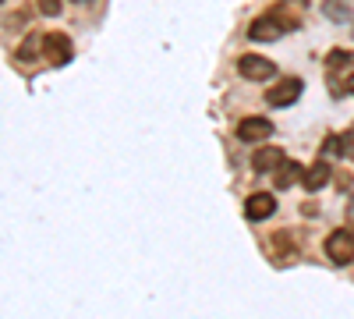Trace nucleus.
Wrapping results in <instances>:
<instances>
[{
    "label": "nucleus",
    "instance_id": "obj_1",
    "mask_svg": "<svg viewBox=\"0 0 354 319\" xmlns=\"http://www.w3.org/2000/svg\"><path fill=\"white\" fill-rule=\"evenodd\" d=\"M298 28V18L287 15V11H270V15H259L252 25H248V39L255 43H273L287 33H294Z\"/></svg>",
    "mask_w": 354,
    "mask_h": 319
},
{
    "label": "nucleus",
    "instance_id": "obj_2",
    "mask_svg": "<svg viewBox=\"0 0 354 319\" xmlns=\"http://www.w3.org/2000/svg\"><path fill=\"white\" fill-rule=\"evenodd\" d=\"M75 57V46H71V36L68 33H43V61L53 64V68H64Z\"/></svg>",
    "mask_w": 354,
    "mask_h": 319
},
{
    "label": "nucleus",
    "instance_id": "obj_3",
    "mask_svg": "<svg viewBox=\"0 0 354 319\" xmlns=\"http://www.w3.org/2000/svg\"><path fill=\"white\" fill-rule=\"evenodd\" d=\"M326 259L333 266L354 263V230H347V227L330 230V235H326Z\"/></svg>",
    "mask_w": 354,
    "mask_h": 319
},
{
    "label": "nucleus",
    "instance_id": "obj_4",
    "mask_svg": "<svg viewBox=\"0 0 354 319\" xmlns=\"http://www.w3.org/2000/svg\"><path fill=\"white\" fill-rule=\"evenodd\" d=\"M238 75L248 78V82H270L277 75V64L266 61V57H259V53H241L238 57Z\"/></svg>",
    "mask_w": 354,
    "mask_h": 319
},
{
    "label": "nucleus",
    "instance_id": "obj_5",
    "mask_svg": "<svg viewBox=\"0 0 354 319\" xmlns=\"http://www.w3.org/2000/svg\"><path fill=\"white\" fill-rule=\"evenodd\" d=\"M305 89V82L301 78H280L270 93H266V100H270V107H290V103H298Z\"/></svg>",
    "mask_w": 354,
    "mask_h": 319
},
{
    "label": "nucleus",
    "instance_id": "obj_6",
    "mask_svg": "<svg viewBox=\"0 0 354 319\" xmlns=\"http://www.w3.org/2000/svg\"><path fill=\"white\" fill-rule=\"evenodd\" d=\"M273 135V121L270 118H241V125H238V138L241 142H248V146H255V142H266Z\"/></svg>",
    "mask_w": 354,
    "mask_h": 319
},
{
    "label": "nucleus",
    "instance_id": "obj_7",
    "mask_svg": "<svg viewBox=\"0 0 354 319\" xmlns=\"http://www.w3.org/2000/svg\"><path fill=\"white\" fill-rule=\"evenodd\" d=\"M277 213V195H270V192H255V195H248V202H245V217L248 220H270Z\"/></svg>",
    "mask_w": 354,
    "mask_h": 319
},
{
    "label": "nucleus",
    "instance_id": "obj_8",
    "mask_svg": "<svg viewBox=\"0 0 354 319\" xmlns=\"http://www.w3.org/2000/svg\"><path fill=\"white\" fill-rule=\"evenodd\" d=\"M330 174H333V170H330V163H326V156H322L319 163H312V167H308V170L301 174V185H305L308 192H319L322 185H326V181H330Z\"/></svg>",
    "mask_w": 354,
    "mask_h": 319
},
{
    "label": "nucleus",
    "instance_id": "obj_9",
    "mask_svg": "<svg viewBox=\"0 0 354 319\" xmlns=\"http://www.w3.org/2000/svg\"><path fill=\"white\" fill-rule=\"evenodd\" d=\"M322 15H326V21H351L354 18V0H322Z\"/></svg>",
    "mask_w": 354,
    "mask_h": 319
},
{
    "label": "nucleus",
    "instance_id": "obj_10",
    "mask_svg": "<svg viewBox=\"0 0 354 319\" xmlns=\"http://www.w3.org/2000/svg\"><path fill=\"white\" fill-rule=\"evenodd\" d=\"M280 160H283L280 146H262V149L252 156V167H255L259 174H273V170L280 167Z\"/></svg>",
    "mask_w": 354,
    "mask_h": 319
},
{
    "label": "nucleus",
    "instance_id": "obj_11",
    "mask_svg": "<svg viewBox=\"0 0 354 319\" xmlns=\"http://www.w3.org/2000/svg\"><path fill=\"white\" fill-rule=\"evenodd\" d=\"M273 174H277V188H290L294 181H301L305 167H301V163H294V160H280V167H277Z\"/></svg>",
    "mask_w": 354,
    "mask_h": 319
},
{
    "label": "nucleus",
    "instance_id": "obj_12",
    "mask_svg": "<svg viewBox=\"0 0 354 319\" xmlns=\"http://www.w3.org/2000/svg\"><path fill=\"white\" fill-rule=\"evenodd\" d=\"M15 57H18L21 64H32L36 57H43V36H39V33H28V39L18 46V53H15Z\"/></svg>",
    "mask_w": 354,
    "mask_h": 319
},
{
    "label": "nucleus",
    "instance_id": "obj_13",
    "mask_svg": "<svg viewBox=\"0 0 354 319\" xmlns=\"http://www.w3.org/2000/svg\"><path fill=\"white\" fill-rule=\"evenodd\" d=\"M351 61H354V57H351L347 50H330V53H326V71L333 75V71H340V68H347Z\"/></svg>",
    "mask_w": 354,
    "mask_h": 319
},
{
    "label": "nucleus",
    "instance_id": "obj_14",
    "mask_svg": "<svg viewBox=\"0 0 354 319\" xmlns=\"http://www.w3.org/2000/svg\"><path fill=\"white\" fill-rule=\"evenodd\" d=\"M322 156H344V146H340V135H326L322 138Z\"/></svg>",
    "mask_w": 354,
    "mask_h": 319
},
{
    "label": "nucleus",
    "instance_id": "obj_15",
    "mask_svg": "<svg viewBox=\"0 0 354 319\" xmlns=\"http://www.w3.org/2000/svg\"><path fill=\"white\" fill-rule=\"evenodd\" d=\"M36 8H39V11L46 15V18H57V15H61V8H64V4H61V0H36Z\"/></svg>",
    "mask_w": 354,
    "mask_h": 319
},
{
    "label": "nucleus",
    "instance_id": "obj_16",
    "mask_svg": "<svg viewBox=\"0 0 354 319\" xmlns=\"http://www.w3.org/2000/svg\"><path fill=\"white\" fill-rule=\"evenodd\" d=\"M340 146H344V156H354V125L340 135Z\"/></svg>",
    "mask_w": 354,
    "mask_h": 319
},
{
    "label": "nucleus",
    "instance_id": "obj_17",
    "mask_svg": "<svg viewBox=\"0 0 354 319\" xmlns=\"http://www.w3.org/2000/svg\"><path fill=\"white\" fill-rule=\"evenodd\" d=\"M283 4H287V8H298V11H301V8H308V0H283Z\"/></svg>",
    "mask_w": 354,
    "mask_h": 319
},
{
    "label": "nucleus",
    "instance_id": "obj_18",
    "mask_svg": "<svg viewBox=\"0 0 354 319\" xmlns=\"http://www.w3.org/2000/svg\"><path fill=\"white\" fill-rule=\"evenodd\" d=\"M344 93H351V96H354V75H351V78L344 82Z\"/></svg>",
    "mask_w": 354,
    "mask_h": 319
},
{
    "label": "nucleus",
    "instance_id": "obj_19",
    "mask_svg": "<svg viewBox=\"0 0 354 319\" xmlns=\"http://www.w3.org/2000/svg\"><path fill=\"white\" fill-rule=\"evenodd\" d=\"M347 217H351V220H354V199H351V206H347Z\"/></svg>",
    "mask_w": 354,
    "mask_h": 319
},
{
    "label": "nucleus",
    "instance_id": "obj_20",
    "mask_svg": "<svg viewBox=\"0 0 354 319\" xmlns=\"http://www.w3.org/2000/svg\"><path fill=\"white\" fill-rule=\"evenodd\" d=\"M75 4H85V0H75Z\"/></svg>",
    "mask_w": 354,
    "mask_h": 319
},
{
    "label": "nucleus",
    "instance_id": "obj_21",
    "mask_svg": "<svg viewBox=\"0 0 354 319\" xmlns=\"http://www.w3.org/2000/svg\"><path fill=\"white\" fill-rule=\"evenodd\" d=\"M0 4H4V0H0Z\"/></svg>",
    "mask_w": 354,
    "mask_h": 319
},
{
    "label": "nucleus",
    "instance_id": "obj_22",
    "mask_svg": "<svg viewBox=\"0 0 354 319\" xmlns=\"http://www.w3.org/2000/svg\"><path fill=\"white\" fill-rule=\"evenodd\" d=\"M351 21H354V18H351Z\"/></svg>",
    "mask_w": 354,
    "mask_h": 319
}]
</instances>
